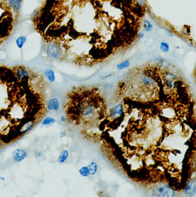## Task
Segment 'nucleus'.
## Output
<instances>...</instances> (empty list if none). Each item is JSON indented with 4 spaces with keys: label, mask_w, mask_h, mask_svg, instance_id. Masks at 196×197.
Masks as SVG:
<instances>
[{
    "label": "nucleus",
    "mask_w": 196,
    "mask_h": 197,
    "mask_svg": "<svg viewBox=\"0 0 196 197\" xmlns=\"http://www.w3.org/2000/svg\"><path fill=\"white\" fill-rule=\"evenodd\" d=\"M17 78L18 80L22 81L29 76V72L24 68H20L17 71Z\"/></svg>",
    "instance_id": "6e6552de"
},
{
    "label": "nucleus",
    "mask_w": 196,
    "mask_h": 197,
    "mask_svg": "<svg viewBox=\"0 0 196 197\" xmlns=\"http://www.w3.org/2000/svg\"><path fill=\"white\" fill-rule=\"evenodd\" d=\"M79 173L81 175V176L83 177H87L90 175V170L88 166H84V167H81L79 170Z\"/></svg>",
    "instance_id": "dca6fc26"
},
{
    "label": "nucleus",
    "mask_w": 196,
    "mask_h": 197,
    "mask_svg": "<svg viewBox=\"0 0 196 197\" xmlns=\"http://www.w3.org/2000/svg\"><path fill=\"white\" fill-rule=\"evenodd\" d=\"M28 156L26 151L22 148H17L14 151L12 154L13 159L15 162H21L24 160Z\"/></svg>",
    "instance_id": "7ed1b4c3"
},
{
    "label": "nucleus",
    "mask_w": 196,
    "mask_h": 197,
    "mask_svg": "<svg viewBox=\"0 0 196 197\" xmlns=\"http://www.w3.org/2000/svg\"><path fill=\"white\" fill-rule=\"evenodd\" d=\"M123 112V106L121 104L118 105L112 108L111 110V117L112 118H116L120 117Z\"/></svg>",
    "instance_id": "423d86ee"
},
{
    "label": "nucleus",
    "mask_w": 196,
    "mask_h": 197,
    "mask_svg": "<svg viewBox=\"0 0 196 197\" xmlns=\"http://www.w3.org/2000/svg\"><path fill=\"white\" fill-rule=\"evenodd\" d=\"M59 47L56 44H51L49 45L47 50V54L49 57L56 59L59 56Z\"/></svg>",
    "instance_id": "20e7f679"
},
{
    "label": "nucleus",
    "mask_w": 196,
    "mask_h": 197,
    "mask_svg": "<svg viewBox=\"0 0 196 197\" xmlns=\"http://www.w3.org/2000/svg\"><path fill=\"white\" fill-rule=\"evenodd\" d=\"M68 156H69L68 151L66 150H63L60 153L57 160L60 163H63L67 160Z\"/></svg>",
    "instance_id": "9b49d317"
},
{
    "label": "nucleus",
    "mask_w": 196,
    "mask_h": 197,
    "mask_svg": "<svg viewBox=\"0 0 196 197\" xmlns=\"http://www.w3.org/2000/svg\"><path fill=\"white\" fill-rule=\"evenodd\" d=\"M26 40H27L26 37L24 36H21L18 37L15 40V43L17 47L20 49H21L24 47Z\"/></svg>",
    "instance_id": "f8f14e48"
},
{
    "label": "nucleus",
    "mask_w": 196,
    "mask_h": 197,
    "mask_svg": "<svg viewBox=\"0 0 196 197\" xmlns=\"http://www.w3.org/2000/svg\"><path fill=\"white\" fill-rule=\"evenodd\" d=\"M184 192L189 196H193L196 194V181H193L189 182Z\"/></svg>",
    "instance_id": "39448f33"
},
{
    "label": "nucleus",
    "mask_w": 196,
    "mask_h": 197,
    "mask_svg": "<svg viewBox=\"0 0 196 197\" xmlns=\"http://www.w3.org/2000/svg\"><path fill=\"white\" fill-rule=\"evenodd\" d=\"M22 0H10L9 5L14 11H18L21 8Z\"/></svg>",
    "instance_id": "9d476101"
},
{
    "label": "nucleus",
    "mask_w": 196,
    "mask_h": 197,
    "mask_svg": "<svg viewBox=\"0 0 196 197\" xmlns=\"http://www.w3.org/2000/svg\"><path fill=\"white\" fill-rule=\"evenodd\" d=\"M2 146H3V143H2V142L0 140V148L2 147Z\"/></svg>",
    "instance_id": "b1692460"
},
{
    "label": "nucleus",
    "mask_w": 196,
    "mask_h": 197,
    "mask_svg": "<svg viewBox=\"0 0 196 197\" xmlns=\"http://www.w3.org/2000/svg\"><path fill=\"white\" fill-rule=\"evenodd\" d=\"M160 49L164 52H168L169 51V45L165 42L161 43Z\"/></svg>",
    "instance_id": "a211bd4d"
},
{
    "label": "nucleus",
    "mask_w": 196,
    "mask_h": 197,
    "mask_svg": "<svg viewBox=\"0 0 196 197\" xmlns=\"http://www.w3.org/2000/svg\"><path fill=\"white\" fill-rule=\"evenodd\" d=\"M0 180L1 181H5V178L2 177H0Z\"/></svg>",
    "instance_id": "5701e85b"
},
{
    "label": "nucleus",
    "mask_w": 196,
    "mask_h": 197,
    "mask_svg": "<svg viewBox=\"0 0 196 197\" xmlns=\"http://www.w3.org/2000/svg\"><path fill=\"white\" fill-rule=\"evenodd\" d=\"M130 60L129 59H127V60L122 62V63L118 64L117 66V67L118 70H124V69H126V68H128L129 67V66H130Z\"/></svg>",
    "instance_id": "2eb2a0df"
},
{
    "label": "nucleus",
    "mask_w": 196,
    "mask_h": 197,
    "mask_svg": "<svg viewBox=\"0 0 196 197\" xmlns=\"http://www.w3.org/2000/svg\"><path fill=\"white\" fill-rule=\"evenodd\" d=\"M47 108L49 110L57 111L60 108V104L59 100L56 98H52L49 100Z\"/></svg>",
    "instance_id": "0eeeda50"
},
{
    "label": "nucleus",
    "mask_w": 196,
    "mask_h": 197,
    "mask_svg": "<svg viewBox=\"0 0 196 197\" xmlns=\"http://www.w3.org/2000/svg\"><path fill=\"white\" fill-rule=\"evenodd\" d=\"M61 121L63 123H65L66 121V117L64 116H63L61 117Z\"/></svg>",
    "instance_id": "aec40b11"
},
{
    "label": "nucleus",
    "mask_w": 196,
    "mask_h": 197,
    "mask_svg": "<svg viewBox=\"0 0 196 197\" xmlns=\"http://www.w3.org/2000/svg\"><path fill=\"white\" fill-rule=\"evenodd\" d=\"M154 196L156 197H173L174 196V190L168 186H161L156 189Z\"/></svg>",
    "instance_id": "f03ea898"
},
{
    "label": "nucleus",
    "mask_w": 196,
    "mask_h": 197,
    "mask_svg": "<svg viewBox=\"0 0 196 197\" xmlns=\"http://www.w3.org/2000/svg\"><path fill=\"white\" fill-rule=\"evenodd\" d=\"M34 125V123L33 121H29L28 123H26L25 125H24L21 133V134H25L27 132H28L29 131H30L33 126Z\"/></svg>",
    "instance_id": "ddd939ff"
},
{
    "label": "nucleus",
    "mask_w": 196,
    "mask_h": 197,
    "mask_svg": "<svg viewBox=\"0 0 196 197\" xmlns=\"http://www.w3.org/2000/svg\"><path fill=\"white\" fill-rule=\"evenodd\" d=\"M103 100L93 91L77 93L71 99L68 108L69 118L80 123L90 124L104 114Z\"/></svg>",
    "instance_id": "f257e3e1"
},
{
    "label": "nucleus",
    "mask_w": 196,
    "mask_h": 197,
    "mask_svg": "<svg viewBox=\"0 0 196 197\" xmlns=\"http://www.w3.org/2000/svg\"><path fill=\"white\" fill-rule=\"evenodd\" d=\"M56 122L55 120L52 118V117H46L42 121V124L43 125H53V124H55Z\"/></svg>",
    "instance_id": "f3484780"
},
{
    "label": "nucleus",
    "mask_w": 196,
    "mask_h": 197,
    "mask_svg": "<svg viewBox=\"0 0 196 197\" xmlns=\"http://www.w3.org/2000/svg\"><path fill=\"white\" fill-rule=\"evenodd\" d=\"M66 136H67V133H65V132H61V133H60V137L61 138H63V137H65Z\"/></svg>",
    "instance_id": "412c9836"
},
{
    "label": "nucleus",
    "mask_w": 196,
    "mask_h": 197,
    "mask_svg": "<svg viewBox=\"0 0 196 197\" xmlns=\"http://www.w3.org/2000/svg\"><path fill=\"white\" fill-rule=\"evenodd\" d=\"M44 74L49 82L52 83L55 81L56 76H55V72L52 70L50 68H47L44 71Z\"/></svg>",
    "instance_id": "1a4fd4ad"
},
{
    "label": "nucleus",
    "mask_w": 196,
    "mask_h": 197,
    "mask_svg": "<svg viewBox=\"0 0 196 197\" xmlns=\"http://www.w3.org/2000/svg\"><path fill=\"white\" fill-rule=\"evenodd\" d=\"M139 36L140 38H142L143 36H144V34L142 33H139Z\"/></svg>",
    "instance_id": "4be33fe9"
},
{
    "label": "nucleus",
    "mask_w": 196,
    "mask_h": 197,
    "mask_svg": "<svg viewBox=\"0 0 196 197\" xmlns=\"http://www.w3.org/2000/svg\"><path fill=\"white\" fill-rule=\"evenodd\" d=\"M153 28V25H152V24L147 20H145L144 21V28H145V30L146 32H150Z\"/></svg>",
    "instance_id": "6ab92c4d"
},
{
    "label": "nucleus",
    "mask_w": 196,
    "mask_h": 197,
    "mask_svg": "<svg viewBox=\"0 0 196 197\" xmlns=\"http://www.w3.org/2000/svg\"><path fill=\"white\" fill-rule=\"evenodd\" d=\"M88 167L90 170V175H94L97 171H98V165L96 163V162H91L88 166Z\"/></svg>",
    "instance_id": "4468645a"
}]
</instances>
